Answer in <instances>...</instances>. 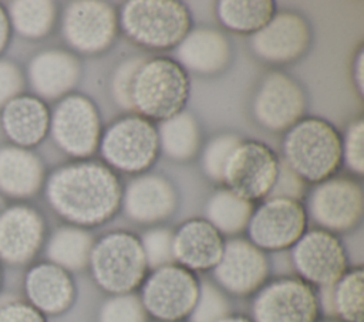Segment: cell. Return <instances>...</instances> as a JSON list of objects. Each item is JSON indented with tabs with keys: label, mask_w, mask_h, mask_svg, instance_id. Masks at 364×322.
Segmentation results:
<instances>
[{
	"label": "cell",
	"mask_w": 364,
	"mask_h": 322,
	"mask_svg": "<svg viewBox=\"0 0 364 322\" xmlns=\"http://www.w3.org/2000/svg\"><path fill=\"white\" fill-rule=\"evenodd\" d=\"M122 184L105 163L82 159L57 167L46 182L50 207L71 226L90 228L109 221L121 210Z\"/></svg>",
	"instance_id": "obj_1"
},
{
	"label": "cell",
	"mask_w": 364,
	"mask_h": 322,
	"mask_svg": "<svg viewBox=\"0 0 364 322\" xmlns=\"http://www.w3.org/2000/svg\"><path fill=\"white\" fill-rule=\"evenodd\" d=\"M282 160L306 183H321L343 165L341 135L323 118L303 116L284 132Z\"/></svg>",
	"instance_id": "obj_2"
},
{
	"label": "cell",
	"mask_w": 364,
	"mask_h": 322,
	"mask_svg": "<svg viewBox=\"0 0 364 322\" xmlns=\"http://www.w3.org/2000/svg\"><path fill=\"white\" fill-rule=\"evenodd\" d=\"M119 30L148 50L175 48L193 27L189 7L179 0H129L118 11Z\"/></svg>",
	"instance_id": "obj_3"
},
{
	"label": "cell",
	"mask_w": 364,
	"mask_h": 322,
	"mask_svg": "<svg viewBox=\"0 0 364 322\" xmlns=\"http://www.w3.org/2000/svg\"><path fill=\"white\" fill-rule=\"evenodd\" d=\"M189 95V74L175 58H145L132 84V111L151 122H161L182 112Z\"/></svg>",
	"instance_id": "obj_4"
},
{
	"label": "cell",
	"mask_w": 364,
	"mask_h": 322,
	"mask_svg": "<svg viewBox=\"0 0 364 322\" xmlns=\"http://www.w3.org/2000/svg\"><path fill=\"white\" fill-rule=\"evenodd\" d=\"M88 267L98 288L118 295L138 289L148 272L139 235L112 230L94 241Z\"/></svg>",
	"instance_id": "obj_5"
},
{
	"label": "cell",
	"mask_w": 364,
	"mask_h": 322,
	"mask_svg": "<svg viewBox=\"0 0 364 322\" xmlns=\"http://www.w3.org/2000/svg\"><path fill=\"white\" fill-rule=\"evenodd\" d=\"M98 150L114 172L146 173L161 153L156 126L136 113L124 115L102 131Z\"/></svg>",
	"instance_id": "obj_6"
},
{
	"label": "cell",
	"mask_w": 364,
	"mask_h": 322,
	"mask_svg": "<svg viewBox=\"0 0 364 322\" xmlns=\"http://www.w3.org/2000/svg\"><path fill=\"white\" fill-rule=\"evenodd\" d=\"M48 133L65 155L75 160L90 159L102 135L98 106L84 94L65 95L51 111Z\"/></svg>",
	"instance_id": "obj_7"
},
{
	"label": "cell",
	"mask_w": 364,
	"mask_h": 322,
	"mask_svg": "<svg viewBox=\"0 0 364 322\" xmlns=\"http://www.w3.org/2000/svg\"><path fill=\"white\" fill-rule=\"evenodd\" d=\"M195 272L173 262L152 270L141 285L139 299L148 313L159 322L188 319L199 294Z\"/></svg>",
	"instance_id": "obj_8"
},
{
	"label": "cell",
	"mask_w": 364,
	"mask_h": 322,
	"mask_svg": "<svg viewBox=\"0 0 364 322\" xmlns=\"http://www.w3.org/2000/svg\"><path fill=\"white\" fill-rule=\"evenodd\" d=\"M61 33L70 48L82 55L105 52L119 33L118 10L101 0H78L67 4Z\"/></svg>",
	"instance_id": "obj_9"
},
{
	"label": "cell",
	"mask_w": 364,
	"mask_h": 322,
	"mask_svg": "<svg viewBox=\"0 0 364 322\" xmlns=\"http://www.w3.org/2000/svg\"><path fill=\"white\" fill-rule=\"evenodd\" d=\"M280 166L277 153L260 140H243L232 152L223 170L226 189L247 201L269 197Z\"/></svg>",
	"instance_id": "obj_10"
},
{
	"label": "cell",
	"mask_w": 364,
	"mask_h": 322,
	"mask_svg": "<svg viewBox=\"0 0 364 322\" xmlns=\"http://www.w3.org/2000/svg\"><path fill=\"white\" fill-rule=\"evenodd\" d=\"M309 216L303 201L266 197L257 206L247 224L249 241L262 251H284L291 248L306 233Z\"/></svg>",
	"instance_id": "obj_11"
},
{
	"label": "cell",
	"mask_w": 364,
	"mask_h": 322,
	"mask_svg": "<svg viewBox=\"0 0 364 322\" xmlns=\"http://www.w3.org/2000/svg\"><path fill=\"white\" fill-rule=\"evenodd\" d=\"M306 108L303 85L280 70H272L262 77L252 101L255 121L270 132L290 129L304 116Z\"/></svg>",
	"instance_id": "obj_12"
},
{
	"label": "cell",
	"mask_w": 364,
	"mask_h": 322,
	"mask_svg": "<svg viewBox=\"0 0 364 322\" xmlns=\"http://www.w3.org/2000/svg\"><path fill=\"white\" fill-rule=\"evenodd\" d=\"M317 291L299 277H280L264 284L252 302L253 322H318Z\"/></svg>",
	"instance_id": "obj_13"
},
{
	"label": "cell",
	"mask_w": 364,
	"mask_h": 322,
	"mask_svg": "<svg viewBox=\"0 0 364 322\" xmlns=\"http://www.w3.org/2000/svg\"><path fill=\"white\" fill-rule=\"evenodd\" d=\"M306 211L318 228L334 234L350 231L363 218V189L348 176H333L309 193Z\"/></svg>",
	"instance_id": "obj_14"
},
{
	"label": "cell",
	"mask_w": 364,
	"mask_h": 322,
	"mask_svg": "<svg viewBox=\"0 0 364 322\" xmlns=\"http://www.w3.org/2000/svg\"><path fill=\"white\" fill-rule=\"evenodd\" d=\"M291 264L303 281L311 287H333L348 270L344 244L337 234L310 228L291 247Z\"/></svg>",
	"instance_id": "obj_15"
},
{
	"label": "cell",
	"mask_w": 364,
	"mask_h": 322,
	"mask_svg": "<svg viewBox=\"0 0 364 322\" xmlns=\"http://www.w3.org/2000/svg\"><path fill=\"white\" fill-rule=\"evenodd\" d=\"M313 30L309 20L294 10H280L259 31L252 34L249 47L262 61L283 65L300 60L310 48Z\"/></svg>",
	"instance_id": "obj_16"
},
{
	"label": "cell",
	"mask_w": 364,
	"mask_h": 322,
	"mask_svg": "<svg viewBox=\"0 0 364 322\" xmlns=\"http://www.w3.org/2000/svg\"><path fill=\"white\" fill-rule=\"evenodd\" d=\"M212 271L215 284L223 292L249 296L266 284L270 265L266 252L247 238L232 237L225 241L222 257Z\"/></svg>",
	"instance_id": "obj_17"
},
{
	"label": "cell",
	"mask_w": 364,
	"mask_h": 322,
	"mask_svg": "<svg viewBox=\"0 0 364 322\" xmlns=\"http://www.w3.org/2000/svg\"><path fill=\"white\" fill-rule=\"evenodd\" d=\"M178 207L173 183L159 173H141L122 190L121 209L134 223L155 226L169 218Z\"/></svg>",
	"instance_id": "obj_18"
},
{
	"label": "cell",
	"mask_w": 364,
	"mask_h": 322,
	"mask_svg": "<svg viewBox=\"0 0 364 322\" xmlns=\"http://www.w3.org/2000/svg\"><path fill=\"white\" fill-rule=\"evenodd\" d=\"M82 67L80 58L68 50L48 48L37 52L27 70L28 82L36 96L46 101H60L81 79Z\"/></svg>",
	"instance_id": "obj_19"
},
{
	"label": "cell",
	"mask_w": 364,
	"mask_h": 322,
	"mask_svg": "<svg viewBox=\"0 0 364 322\" xmlns=\"http://www.w3.org/2000/svg\"><path fill=\"white\" fill-rule=\"evenodd\" d=\"M223 247V235L202 217L189 218L173 231L175 262L192 272L213 270Z\"/></svg>",
	"instance_id": "obj_20"
},
{
	"label": "cell",
	"mask_w": 364,
	"mask_h": 322,
	"mask_svg": "<svg viewBox=\"0 0 364 322\" xmlns=\"http://www.w3.org/2000/svg\"><path fill=\"white\" fill-rule=\"evenodd\" d=\"M41 214L24 204L11 206L0 214V257L21 264L31 260L44 238Z\"/></svg>",
	"instance_id": "obj_21"
},
{
	"label": "cell",
	"mask_w": 364,
	"mask_h": 322,
	"mask_svg": "<svg viewBox=\"0 0 364 322\" xmlns=\"http://www.w3.org/2000/svg\"><path fill=\"white\" fill-rule=\"evenodd\" d=\"M175 51V60L188 74L218 75L229 67L232 60L228 37L212 27H192Z\"/></svg>",
	"instance_id": "obj_22"
},
{
	"label": "cell",
	"mask_w": 364,
	"mask_h": 322,
	"mask_svg": "<svg viewBox=\"0 0 364 322\" xmlns=\"http://www.w3.org/2000/svg\"><path fill=\"white\" fill-rule=\"evenodd\" d=\"M51 111L36 95L20 94L1 108V126L14 146L30 149L50 132Z\"/></svg>",
	"instance_id": "obj_23"
},
{
	"label": "cell",
	"mask_w": 364,
	"mask_h": 322,
	"mask_svg": "<svg viewBox=\"0 0 364 322\" xmlns=\"http://www.w3.org/2000/svg\"><path fill=\"white\" fill-rule=\"evenodd\" d=\"M26 292L31 305L41 313L58 315L73 305L75 284L64 268L53 262H41L27 272Z\"/></svg>",
	"instance_id": "obj_24"
},
{
	"label": "cell",
	"mask_w": 364,
	"mask_h": 322,
	"mask_svg": "<svg viewBox=\"0 0 364 322\" xmlns=\"http://www.w3.org/2000/svg\"><path fill=\"white\" fill-rule=\"evenodd\" d=\"M44 183V165L30 149H0V190L11 197H31Z\"/></svg>",
	"instance_id": "obj_25"
},
{
	"label": "cell",
	"mask_w": 364,
	"mask_h": 322,
	"mask_svg": "<svg viewBox=\"0 0 364 322\" xmlns=\"http://www.w3.org/2000/svg\"><path fill=\"white\" fill-rule=\"evenodd\" d=\"M156 132L159 152L171 160H191L200 149L202 133L199 122L196 116L186 109L161 121L156 126Z\"/></svg>",
	"instance_id": "obj_26"
},
{
	"label": "cell",
	"mask_w": 364,
	"mask_h": 322,
	"mask_svg": "<svg viewBox=\"0 0 364 322\" xmlns=\"http://www.w3.org/2000/svg\"><path fill=\"white\" fill-rule=\"evenodd\" d=\"M255 206L229 189H216L206 200L205 220L209 221L222 235L235 237L247 228Z\"/></svg>",
	"instance_id": "obj_27"
},
{
	"label": "cell",
	"mask_w": 364,
	"mask_h": 322,
	"mask_svg": "<svg viewBox=\"0 0 364 322\" xmlns=\"http://www.w3.org/2000/svg\"><path fill=\"white\" fill-rule=\"evenodd\" d=\"M215 11L228 31L252 35L272 20L277 7L273 0H220Z\"/></svg>",
	"instance_id": "obj_28"
},
{
	"label": "cell",
	"mask_w": 364,
	"mask_h": 322,
	"mask_svg": "<svg viewBox=\"0 0 364 322\" xmlns=\"http://www.w3.org/2000/svg\"><path fill=\"white\" fill-rule=\"evenodd\" d=\"M94 238L87 228L77 226L58 227L47 244L50 262L65 271H80L88 267Z\"/></svg>",
	"instance_id": "obj_29"
},
{
	"label": "cell",
	"mask_w": 364,
	"mask_h": 322,
	"mask_svg": "<svg viewBox=\"0 0 364 322\" xmlns=\"http://www.w3.org/2000/svg\"><path fill=\"white\" fill-rule=\"evenodd\" d=\"M6 10L11 28L30 40L48 35L54 28L58 13L55 3L48 0L13 1Z\"/></svg>",
	"instance_id": "obj_30"
},
{
	"label": "cell",
	"mask_w": 364,
	"mask_h": 322,
	"mask_svg": "<svg viewBox=\"0 0 364 322\" xmlns=\"http://www.w3.org/2000/svg\"><path fill=\"white\" fill-rule=\"evenodd\" d=\"M333 318L341 322H364V271L347 270L331 287Z\"/></svg>",
	"instance_id": "obj_31"
},
{
	"label": "cell",
	"mask_w": 364,
	"mask_h": 322,
	"mask_svg": "<svg viewBox=\"0 0 364 322\" xmlns=\"http://www.w3.org/2000/svg\"><path fill=\"white\" fill-rule=\"evenodd\" d=\"M240 142H242V138L232 132H223V133L215 135L206 142L202 150L200 165H202V172L209 180L215 183H222L223 170L228 163V159L230 157L232 152L236 149V146Z\"/></svg>",
	"instance_id": "obj_32"
},
{
	"label": "cell",
	"mask_w": 364,
	"mask_h": 322,
	"mask_svg": "<svg viewBox=\"0 0 364 322\" xmlns=\"http://www.w3.org/2000/svg\"><path fill=\"white\" fill-rule=\"evenodd\" d=\"M230 313V304L223 292L215 282H199L198 299L191 311L189 322H219Z\"/></svg>",
	"instance_id": "obj_33"
},
{
	"label": "cell",
	"mask_w": 364,
	"mask_h": 322,
	"mask_svg": "<svg viewBox=\"0 0 364 322\" xmlns=\"http://www.w3.org/2000/svg\"><path fill=\"white\" fill-rule=\"evenodd\" d=\"M148 313L135 292L108 296L100 306L98 322H148Z\"/></svg>",
	"instance_id": "obj_34"
},
{
	"label": "cell",
	"mask_w": 364,
	"mask_h": 322,
	"mask_svg": "<svg viewBox=\"0 0 364 322\" xmlns=\"http://www.w3.org/2000/svg\"><path fill=\"white\" fill-rule=\"evenodd\" d=\"M148 270L173 264V230L154 226L139 237Z\"/></svg>",
	"instance_id": "obj_35"
},
{
	"label": "cell",
	"mask_w": 364,
	"mask_h": 322,
	"mask_svg": "<svg viewBox=\"0 0 364 322\" xmlns=\"http://www.w3.org/2000/svg\"><path fill=\"white\" fill-rule=\"evenodd\" d=\"M145 57H129L121 61L112 71L109 88L111 96L114 102L124 111L132 112V102H131V91L135 74L141 64L144 62Z\"/></svg>",
	"instance_id": "obj_36"
},
{
	"label": "cell",
	"mask_w": 364,
	"mask_h": 322,
	"mask_svg": "<svg viewBox=\"0 0 364 322\" xmlns=\"http://www.w3.org/2000/svg\"><path fill=\"white\" fill-rule=\"evenodd\" d=\"M343 165L354 174L364 173V122L363 118L354 119L341 136Z\"/></svg>",
	"instance_id": "obj_37"
},
{
	"label": "cell",
	"mask_w": 364,
	"mask_h": 322,
	"mask_svg": "<svg viewBox=\"0 0 364 322\" xmlns=\"http://www.w3.org/2000/svg\"><path fill=\"white\" fill-rule=\"evenodd\" d=\"M307 193V183L297 176L282 159L279 173L269 197H283L301 201Z\"/></svg>",
	"instance_id": "obj_38"
},
{
	"label": "cell",
	"mask_w": 364,
	"mask_h": 322,
	"mask_svg": "<svg viewBox=\"0 0 364 322\" xmlns=\"http://www.w3.org/2000/svg\"><path fill=\"white\" fill-rule=\"evenodd\" d=\"M24 85L26 78L18 65L11 61L0 60V108L20 95Z\"/></svg>",
	"instance_id": "obj_39"
},
{
	"label": "cell",
	"mask_w": 364,
	"mask_h": 322,
	"mask_svg": "<svg viewBox=\"0 0 364 322\" xmlns=\"http://www.w3.org/2000/svg\"><path fill=\"white\" fill-rule=\"evenodd\" d=\"M0 322H46V319L31 304L14 301L0 306Z\"/></svg>",
	"instance_id": "obj_40"
},
{
	"label": "cell",
	"mask_w": 364,
	"mask_h": 322,
	"mask_svg": "<svg viewBox=\"0 0 364 322\" xmlns=\"http://www.w3.org/2000/svg\"><path fill=\"white\" fill-rule=\"evenodd\" d=\"M363 65H364V48L360 47L355 52V57L353 58V82L360 96H363L364 92V84H363Z\"/></svg>",
	"instance_id": "obj_41"
},
{
	"label": "cell",
	"mask_w": 364,
	"mask_h": 322,
	"mask_svg": "<svg viewBox=\"0 0 364 322\" xmlns=\"http://www.w3.org/2000/svg\"><path fill=\"white\" fill-rule=\"evenodd\" d=\"M10 34H11V24H10L7 10L3 6H0V54L7 47Z\"/></svg>",
	"instance_id": "obj_42"
},
{
	"label": "cell",
	"mask_w": 364,
	"mask_h": 322,
	"mask_svg": "<svg viewBox=\"0 0 364 322\" xmlns=\"http://www.w3.org/2000/svg\"><path fill=\"white\" fill-rule=\"evenodd\" d=\"M219 322H253L250 318L245 316V315H233L229 313L228 316H225L223 319H220Z\"/></svg>",
	"instance_id": "obj_43"
},
{
	"label": "cell",
	"mask_w": 364,
	"mask_h": 322,
	"mask_svg": "<svg viewBox=\"0 0 364 322\" xmlns=\"http://www.w3.org/2000/svg\"><path fill=\"white\" fill-rule=\"evenodd\" d=\"M321 322H341V321H338L336 318H330V319H326V321H321Z\"/></svg>",
	"instance_id": "obj_44"
}]
</instances>
